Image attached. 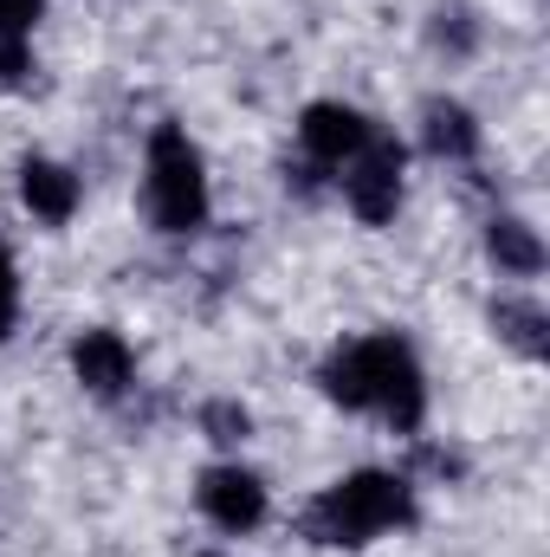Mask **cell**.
I'll return each instance as SVG.
<instances>
[{
  "label": "cell",
  "instance_id": "cell-12",
  "mask_svg": "<svg viewBox=\"0 0 550 557\" xmlns=\"http://www.w3.org/2000/svg\"><path fill=\"white\" fill-rule=\"evenodd\" d=\"M492 324H499V337H512L525 357H545V318H538L532 305H499Z\"/></svg>",
  "mask_w": 550,
  "mask_h": 557
},
{
  "label": "cell",
  "instance_id": "cell-5",
  "mask_svg": "<svg viewBox=\"0 0 550 557\" xmlns=\"http://www.w3.org/2000/svg\"><path fill=\"white\" fill-rule=\"evenodd\" d=\"M201 512L221 532H253L266 519V486L247 467H208L201 473Z\"/></svg>",
  "mask_w": 550,
  "mask_h": 557
},
{
  "label": "cell",
  "instance_id": "cell-2",
  "mask_svg": "<svg viewBox=\"0 0 550 557\" xmlns=\"http://www.w3.org/2000/svg\"><path fill=\"white\" fill-rule=\"evenodd\" d=\"M409 480L396 473H350L311 506V539L324 545H363L389 525H409Z\"/></svg>",
  "mask_w": 550,
  "mask_h": 557
},
{
  "label": "cell",
  "instance_id": "cell-9",
  "mask_svg": "<svg viewBox=\"0 0 550 557\" xmlns=\"http://www.w3.org/2000/svg\"><path fill=\"white\" fill-rule=\"evenodd\" d=\"M427 149L434 156H453V162H466L473 149H479V131H473V117L460 111V104H427Z\"/></svg>",
  "mask_w": 550,
  "mask_h": 557
},
{
  "label": "cell",
  "instance_id": "cell-8",
  "mask_svg": "<svg viewBox=\"0 0 550 557\" xmlns=\"http://www.w3.org/2000/svg\"><path fill=\"white\" fill-rule=\"evenodd\" d=\"M20 195H26V208H33L39 221H72V208H78V175L59 169V162H46V156H33V162L20 169Z\"/></svg>",
  "mask_w": 550,
  "mask_h": 557
},
{
  "label": "cell",
  "instance_id": "cell-4",
  "mask_svg": "<svg viewBox=\"0 0 550 557\" xmlns=\"http://www.w3.org/2000/svg\"><path fill=\"white\" fill-rule=\"evenodd\" d=\"M343 195H350V208H357L370 227L396 221V201H402V149L370 137L363 149H357L350 175H343Z\"/></svg>",
  "mask_w": 550,
  "mask_h": 557
},
{
  "label": "cell",
  "instance_id": "cell-14",
  "mask_svg": "<svg viewBox=\"0 0 550 557\" xmlns=\"http://www.w3.org/2000/svg\"><path fill=\"white\" fill-rule=\"evenodd\" d=\"M13 311H20V278H13V260L0 247V337L13 331Z\"/></svg>",
  "mask_w": 550,
  "mask_h": 557
},
{
  "label": "cell",
  "instance_id": "cell-13",
  "mask_svg": "<svg viewBox=\"0 0 550 557\" xmlns=\"http://www.w3.org/2000/svg\"><path fill=\"white\" fill-rule=\"evenodd\" d=\"M201 421H208L214 441H247V409H234V403H214Z\"/></svg>",
  "mask_w": 550,
  "mask_h": 557
},
{
  "label": "cell",
  "instance_id": "cell-10",
  "mask_svg": "<svg viewBox=\"0 0 550 557\" xmlns=\"http://www.w3.org/2000/svg\"><path fill=\"white\" fill-rule=\"evenodd\" d=\"M39 20V0H0V78L13 85L26 72V33Z\"/></svg>",
  "mask_w": 550,
  "mask_h": 557
},
{
  "label": "cell",
  "instance_id": "cell-1",
  "mask_svg": "<svg viewBox=\"0 0 550 557\" xmlns=\"http://www.w3.org/2000/svg\"><path fill=\"white\" fill-rule=\"evenodd\" d=\"M324 389H330V403H343V409H383L402 434L421 428V409H427L421 363H414V350L402 337L343 344V350L324 363Z\"/></svg>",
  "mask_w": 550,
  "mask_h": 557
},
{
  "label": "cell",
  "instance_id": "cell-7",
  "mask_svg": "<svg viewBox=\"0 0 550 557\" xmlns=\"http://www.w3.org/2000/svg\"><path fill=\"white\" fill-rule=\"evenodd\" d=\"M72 370H78V383H85L91 396H117V389L130 383V344H124L117 331H85V337L72 344Z\"/></svg>",
  "mask_w": 550,
  "mask_h": 557
},
{
  "label": "cell",
  "instance_id": "cell-6",
  "mask_svg": "<svg viewBox=\"0 0 550 557\" xmlns=\"http://www.w3.org/2000/svg\"><path fill=\"white\" fill-rule=\"evenodd\" d=\"M298 137H304V149H311L317 162H343V156H357L376 131H370V117L350 111V104H311L304 124H298Z\"/></svg>",
  "mask_w": 550,
  "mask_h": 557
},
{
  "label": "cell",
  "instance_id": "cell-3",
  "mask_svg": "<svg viewBox=\"0 0 550 557\" xmlns=\"http://www.w3.org/2000/svg\"><path fill=\"white\" fill-rule=\"evenodd\" d=\"M149 214L162 234H195L208 221V175L195 143L182 137L175 124H162L149 137Z\"/></svg>",
  "mask_w": 550,
  "mask_h": 557
},
{
  "label": "cell",
  "instance_id": "cell-11",
  "mask_svg": "<svg viewBox=\"0 0 550 557\" xmlns=\"http://www.w3.org/2000/svg\"><path fill=\"white\" fill-rule=\"evenodd\" d=\"M486 247H492V260L499 267H512V273H538L545 267V247H538V234L525 227V221H492V234H486Z\"/></svg>",
  "mask_w": 550,
  "mask_h": 557
}]
</instances>
